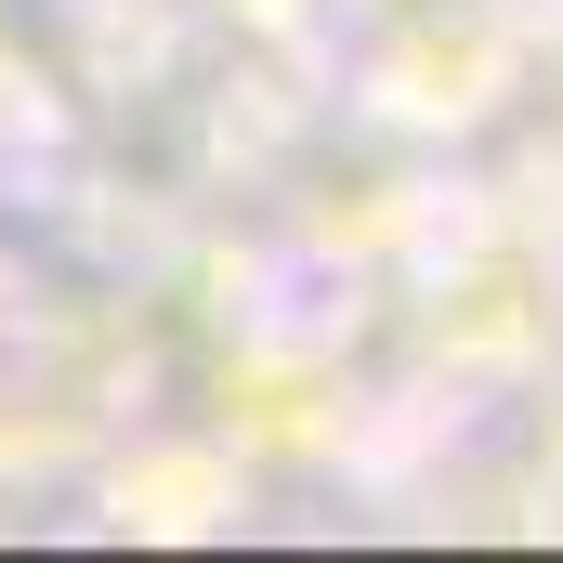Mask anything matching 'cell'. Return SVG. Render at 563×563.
<instances>
[]
</instances>
